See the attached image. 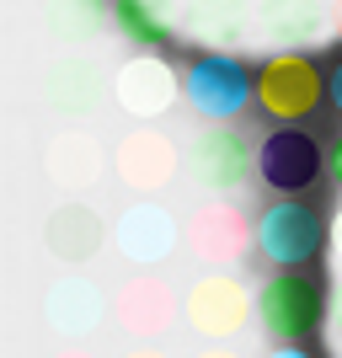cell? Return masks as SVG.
Instances as JSON below:
<instances>
[{"label": "cell", "instance_id": "cell-1", "mask_svg": "<svg viewBox=\"0 0 342 358\" xmlns=\"http://www.w3.org/2000/svg\"><path fill=\"white\" fill-rule=\"evenodd\" d=\"M327 102V70L305 48H273L257 64V107L278 123H299Z\"/></svg>", "mask_w": 342, "mask_h": 358}, {"label": "cell", "instance_id": "cell-2", "mask_svg": "<svg viewBox=\"0 0 342 358\" xmlns=\"http://www.w3.org/2000/svg\"><path fill=\"white\" fill-rule=\"evenodd\" d=\"M257 321L268 327L273 343H305L327 321V294L305 268H278L257 289Z\"/></svg>", "mask_w": 342, "mask_h": 358}, {"label": "cell", "instance_id": "cell-3", "mask_svg": "<svg viewBox=\"0 0 342 358\" xmlns=\"http://www.w3.org/2000/svg\"><path fill=\"white\" fill-rule=\"evenodd\" d=\"M182 96L193 102L198 118H236L257 102V70H246L225 48H204L182 70Z\"/></svg>", "mask_w": 342, "mask_h": 358}, {"label": "cell", "instance_id": "cell-4", "mask_svg": "<svg viewBox=\"0 0 342 358\" xmlns=\"http://www.w3.org/2000/svg\"><path fill=\"white\" fill-rule=\"evenodd\" d=\"M257 171V150L230 118H208L187 145V177L208 193H236Z\"/></svg>", "mask_w": 342, "mask_h": 358}, {"label": "cell", "instance_id": "cell-5", "mask_svg": "<svg viewBox=\"0 0 342 358\" xmlns=\"http://www.w3.org/2000/svg\"><path fill=\"white\" fill-rule=\"evenodd\" d=\"M257 177L268 182L278 198L311 193L315 182L327 177V145L315 134H305L299 123H283V129H273L257 145Z\"/></svg>", "mask_w": 342, "mask_h": 358}, {"label": "cell", "instance_id": "cell-6", "mask_svg": "<svg viewBox=\"0 0 342 358\" xmlns=\"http://www.w3.org/2000/svg\"><path fill=\"white\" fill-rule=\"evenodd\" d=\"M321 246H327V220L299 198H283V203L262 209V220H257V252L273 268H311L321 257Z\"/></svg>", "mask_w": 342, "mask_h": 358}, {"label": "cell", "instance_id": "cell-7", "mask_svg": "<svg viewBox=\"0 0 342 358\" xmlns=\"http://www.w3.org/2000/svg\"><path fill=\"white\" fill-rule=\"evenodd\" d=\"M113 96H118V107L129 118H161L182 96V75L161 59V48H145L139 59H129L113 75Z\"/></svg>", "mask_w": 342, "mask_h": 358}, {"label": "cell", "instance_id": "cell-8", "mask_svg": "<svg viewBox=\"0 0 342 358\" xmlns=\"http://www.w3.org/2000/svg\"><path fill=\"white\" fill-rule=\"evenodd\" d=\"M252 38L268 48H299L332 38V0H257Z\"/></svg>", "mask_w": 342, "mask_h": 358}, {"label": "cell", "instance_id": "cell-9", "mask_svg": "<svg viewBox=\"0 0 342 358\" xmlns=\"http://www.w3.org/2000/svg\"><path fill=\"white\" fill-rule=\"evenodd\" d=\"M177 166H187V161L177 155V145L161 129H129L118 139V150H113V171L134 193H161L166 182L177 177Z\"/></svg>", "mask_w": 342, "mask_h": 358}, {"label": "cell", "instance_id": "cell-10", "mask_svg": "<svg viewBox=\"0 0 342 358\" xmlns=\"http://www.w3.org/2000/svg\"><path fill=\"white\" fill-rule=\"evenodd\" d=\"M252 241H257V230L236 203H204V209L187 220V246H193L204 262H214V268L241 262Z\"/></svg>", "mask_w": 342, "mask_h": 358}, {"label": "cell", "instance_id": "cell-11", "mask_svg": "<svg viewBox=\"0 0 342 358\" xmlns=\"http://www.w3.org/2000/svg\"><path fill=\"white\" fill-rule=\"evenodd\" d=\"M246 310H252V299H246V289H241L230 273H208V278H198V284L187 289V321H193L204 337H230V331H241Z\"/></svg>", "mask_w": 342, "mask_h": 358}, {"label": "cell", "instance_id": "cell-12", "mask_svg": "<svg viewBox=\"0 0 342 358\" xmlns=\"http://www.w3.org/2000/svg\"><path fill=\"white\" fill-rule=\"evenodd\" d=\"M252 11H257V0H187L182 38H193L204 48L241 43V38H252Z\"/></svg>", "mask_w": 342, "mask_h": 358}, {"label": "cell", "instance_id": "cell-13", "mask_svg": "<svg viewBox=\"0 0 342 358\" xmlns=\"http://www.w3.org/2000/svg\"><path fill=\"white\" fill-rule=\"evenodd\" d=\"M113 241H118V252L129 257V262H161L166 252H171V241H177V224H171V214L161 209V203H129L123 209V220L113 224Z\"/></svg>", "mask_w": 342, "mask_h": 358}, {"label": "cell", "instance_id": "cell-14", "mask_svg": "<svg viewBox=\"0 0 342 358\" xmlns=\"http://www.w3.org/2000/svg\"><path fill=\"white\" fill-rule=\"evenodd\" d=\"M43 102L54 107V113H64V118L86 113V107L97 102V70H91V59H54L48 64Z\"/></svg>", "mask_w": 342, "mask_h": 358}, {"label": "cell", "instance_id": "cell-15", "mask_svg": "<svg viewBox=\"0 0 342 358\" xmlns=\"http://www.w3.org/2000/svg\"><path fill=\"white\" fill-rule=\"evenodd\" d=\"M48 177L64 182V187H86V182H97V171H102V145L91 134H80V129H70V134L48 139Z\"/></svg>", "mask_w": 342, "mask_h": 358}, {"label": "cell", "instance_id": "cell-16", "mask_svg": "<svg viewBox=\"0 0 342 358\" xmlns=\"http://www.w3.org/2000/svg\"><path fill=\"white\" fill-rule=\"evenodd\" d=\"M118 321H123V331H134V337H155V331H166V321H171V289L155 284V278L129 284L118 294Z\"/></svg>", "mask_w": 342, "mask_h": 358}, {"label": "cell", "instance_id": "cell-17", "mask_svg": "<svg viewBox=\"0 0 342 358\" xmlns=\"http://www.w3.org/2000/svg\"><path fill=\"white\" fill-rule=\"evenodd\" d=\"M48 252L64 257V262H80V257H91L97 246H102V220L91 209H80V203H64L54 220H48Z\"/></svg>", "mask_w": 342, "mask_h": 358}, {"label": "cell", "instance_id": "cell-18", "mask_svg": "<svg viewBox=\"0 0 342 358\" xmlns=\"http://www.w3.org/2000/svg\"><path fill=\"white\" fill-rule=\"evenodd\" d=\"M113 27L139 48L171 43V11H166V0H113Z\"/></svg>", "mask_w": 342, "mask_h": 358}, {"label": "cell", "instance_id": "cell-19", "mask_svg": "<svg viewBox=\"0 0 342 358\" xmlns=\"http://www.w3.org/2000/svg\"><path fill=\"white\" fill-rule=\"evenodd\" d=\"M97 315H102V299H97V289L91 284H59L54 289V299H48V321L59 331H70V337H80V331L97 327Z\"/></svg>", "mask_w": 342, "mask_h": 358}, {"label": "cell", "instance_id": "cell-20", "mask_svg": "<svg viewBox=\"0 0 342 358\" xmlns=\"http://www.w3.org/2000/svg\"><path fill=\"white\" fill-rule=\"evenodd\" d=\"M48 22L59 38H97L113 22V0H48Z\"/></svg>", "mask_w": 342, "mask_h": 358}, {"label": "cell", "instance_id": "cell-21", "mask_svg": "<svg viewBox=\"0 0 342 358\" xmlns=\"http://www.w3.org/2000/svg\"><path fill=\"white\" fill-rule=\"evenodd\" d=\"M327 327H332V343L342 348V268H337V289H332V305H327Z\"/></svg>", "mask_w": 342, "mask_h": 358}, {"label": "cell", "instance_id": "cell-22", "mask_svg": "<svg viewBox=\"0 0 342 358\" xmlns=\"http://www.w3.org/2000/svg\"><path fill=\"white\" fill-rule=\"evenodd\" d=\"M327 177L342 187V129L332 134V145H327Z\"/></svg>", "mask_w": 342, "mask_h": 358}, {"label": "cell", "instance_id": "cell-23", "mask_svg": "<svg viewBox=\"0 0 342 358\" xmlns=\"http://www.w3.org/2000/svg\"><path fill=\"white\" fill-rule=\"evenodd\" d=\"M327 102H332V107L342 113V59H337V64L327 70Z\"/></svg>", "mask_w": 342, "mask_h": 358}, {"label": "cell", "instance_id": "cell-24", "mask_svg": "<svg viewBox=\"0 0 342 358\" xmlns=\"http://www.w3.org/2000/svg\"><path fill=\"white\" fill-rule=\"evenodd\" d=\"M268 358H315L305 343H278V353H268Z\"/></svg>", "mask_w": 342, "mask_h": 358}, {"label": "cell", "instance_id": "cell-25", "mask_svg": "<svg viewBox=\"0 0 342 358\" xmlns=\"http://www.w3.org/2000/svg\"><path fill=\"white\" fill-rule=\"evenodd\" d=\"M332 257H337V268H342V209H337V220H332Z\"/></svg>", "mask_w": 342, "mask_h": 358}, {"label": "cell", "instance_id": "cell-26", "mask_svg": "<svg viewBox=\"0 0 342 358\" xmlns=\"http://www.w3.org/2000/svg\"><path fill=\"white\" fill-rule=\"evenodd\" d=\"M332 38H342V0H332Z\"/></svg>", "mask_w": 342, "mask_h": 358}, {"label": "cell", "instance_id": "cell-27", "mask_svg": "<svg viewBox=\"0 0 342 358\" xmlns=\"http://www.w3.org/2000/svg\"><path fill=\"white\" fill-rule=\"evenodd\" d=\"M129 358H166V353H155V348H139V353H129Z\"/></svg>", "mask_w": 342, "mask_h": 358}, {"label": "cell", "instance_id": "cell-28", "mask_svg": "<svg viewBox=\"0 0 342 358\" xmlns=\"http://www.w3.org/2000/svg\"><path fill=\"white\" fill-rule=\"evenodd\" d=\"M198 358H241V353H225V348H214V353H198Z\"/></svg>", "mask_w": 342, "mask_h": 358}, {"label": "cell", "instance_id": "cell-29", "mask_svg": "<svg viewBox=\"0 0 342 358\" xmlns=\"http://www.w3.org/2000/svg\"><path fill=\"white\" fill-rule=\"evenodd\" d=\"M64 358H91V353H64Z\"/></svg>", "mask_w": 342, "mask_h": 358}, {"label": "cell", "instance_id": "cell-30", "mask_svg": "<svg viewBox=\"0 0 342 358\" xmlns=\"http://www.w3.org/2000/svg\"><path fill=\"white\" fill-rule=\"evenodd\" d=\"M337 358H342V348H337Z\"/></svg>", "mask_w": 342, "mask_h": 358}]
</instances>
